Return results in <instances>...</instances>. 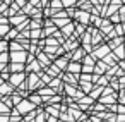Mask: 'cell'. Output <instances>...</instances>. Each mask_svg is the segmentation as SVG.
Wrapping results in <instances>:
<instances>
[{"mask_svg": "<svg viewBox=\"0 0 125 122\" xmlns=\"http://www.w3.org/2000/svg\"><path fill=\"white\" fill-rule=\"evenodd\" d=\"M31 108H33V105L28 103V101H24V103H21V108H19V110H21V112H26V110H31Z\"/></svg>", "mask_w": 125, "mask_h": 122, "instance_id": "obj_1", "label": "cell"}, {"mask_svg": "<svg viewBox=\"0 0 125 122\" xmlns=\"http://www.w3.org/2000/svg\"><path fill=\"white\" fill-rule=\"evenodd\" d=\"M21 77H22V76H12V83H14V84H19V83H21Z\"/></svg>", "mask_w": 125, "mask_h": 122, "instance_id": "obj_2", "label": "cell"}]
</instances>
